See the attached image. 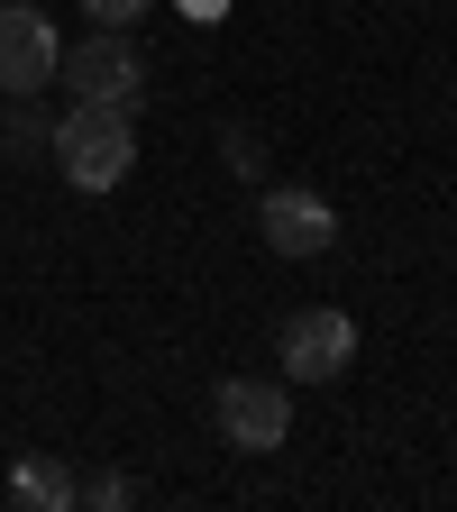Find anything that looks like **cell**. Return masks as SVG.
<instances>
[{
    "instance_id": "obj_1",
    "label": "cell",
    "mask_w": 457,
    "mask_h": 512,
    "mask_svg": "<svg viewBox=\"0 0 457 512\" xmlns=\"http://www.w3.org/2000/svg\"><path fill=\"white\" fill-rule=\"evenodd\" d=\"M55 174L74 192H119L128 165H138V128H128V110H101V101H74L55 119Z\"/></svg>"
},
{
    "instance_id": "obj_4",
    "label": "cell",
    "mask_w": 457,
    "mask_h": 512,
    "mask_svg": "<svg viewBox=\"0 0 457 512\" xmlns=\"http://www.w3.org/2000/svg\"><path fill=\"white\" fill-rule=\"evenodd\" d=\"M275 357H284L293 384H339L357 366V320L339 302H311V311H293L284 330H275Z\"/></svg>"
},
{
    "instance_id": "obj_2",
    "label": "cell",
    "mask_w": 457,
    "mask_h": 512,
    "mask_svg": "<svg viewBox=\"0 0 457 512\" xmlns=\"http://www.w3.org/2000/svg\"><path fill=\"white\" fill-rule=\"evenodd\" d=\"M55 74H64L74 101H101V110H128V119H138V101H147V55H138L128 28H92L83 46L55 55Z\"/></svg>"
},
{
    "instance_id": "obj_3",
    "label": "cell",
    "mask_w": 457,
    "mask_h": 512,
    "mask_svg": "<svg viewBox=\"0 0 457 512\" xmlns=\"http://www.w3.org/2000/svg\"><path fill=\"white\" fill-rule=\"evenodd\" d=\"M211 421L229 448H247V458H275V448L293 439V394L275 375H220L211 384Z\"/></svg>"
},
{
    "instance_id": "obj_5",
    "label": "cell",
    "mask_w": 457,
    "mask_h": 512,
    "mask_svg": "<svg viewBox=\"0 0 457 512\" xmlns=\"http://www.w3.org/2000/svg\"><path fill=\"white\" fill-rule=\"evenodd\" d=\"M55 19L28 10V0H0V101H19V92H46L55 83Z\"/></svg>"
},
{
    "instance_id": "obj_8",
    "label": "cell",
    "mask_w": 457,
    "mask_h": 512,
    "mask_svg": "<svg viewBox=\"0 0 457 512\" xmlns=\"http://www.w3.org/2000/svg\"><path fill=\"white\" fill-rule=\"evenodd\" d=\"M55 147V119L37 110V92H19L10 110H0V156H10V165H37Z\"/></svg>"
},
{
    "instance_id": "obj_12",
    "label": "cell",
    "mask_w": 457,
    "mask_h": 512,
    "mask_svg": "<svg viewBox=\"0 0 457 512\" xmlns=\"http://www.w3.org/2000/svg\"><path fill=\"white\" fill-rule=\"evenodd\" d=\"M174 10H183L192 28H220V19H229V0H174Z\"/></svg>"
},
{
    "instance_id": "obj_11",
    "label": "cell",
    "mask_w": 457,
    "mask_h": 512,
    "mask_svg": "<svg viewBox=\"0 0 457 512\" xmlns=\"http://www.w3.org/2000/svg\"><path fill=\"white\" fill-rule=\"evenodd\" d=\"M220 147H229V174H266V147H256V128H229Z\"/></svg>"
},
{
    "instance_id": "obj_7",
    "label": "cell",
    "mask_w": 457,
    "mask_h": 512,
    "mask_svg": "<svg viewBox=\"0 0 457 512\" xmlns=\"http://www.w3.org/2000/svg\"><path fill=\"white\" fill-rule=\"evenodd\" d=\"M74 494H83V485H74V467H64V458H46V448L10 467V503H19V512H64Z\"/></svg>"
},
{
    "instance_id": "obj_6",
    "label": "cell",
    "mask_w": 457,
    "mask_h": 512,
    "mask_svg": "<svg viewBox=\"0 0 457 512\" xmlns=\"http://www.w3.org/2000/svg\"><path fill=\"white\" fill-rule=\"evenodd\" d=\"M256 229H266V247H275V256H330L339 211L320 202L311 183H275L266 202H256Z\"/></svg>"
},
{
    "instance_id": "obj_9",
    "label": "cell",
    "mask_w": 457,
    "mask_h": 512,
    "mask_svg": "<svg viewBox=\"0 0 457 512\" xmlns=\"http://www.w3.org/2000/svg\"><path fill=\"white\" fill-rule=\"evenodd\" d=\"M74 503H101V512H119V503H138V485H128L119 467H101V476H83V494Z\"/></svg>"
},
{
    "instance_id": "obj_10",
    "label": "cell",
    "mask_w": 457,
    "mask_h": 512,
    "mask_svg": "<svg viewBox=\"0 0 457 512\" xmlns=\"http://www.w3.org/2000/svg\"><path fill=\"white\" fill-rule=\"evenodd\" d=\"M83 10H92V28H138L156 0H83Z\"/></svg>"
}]
</instances>
